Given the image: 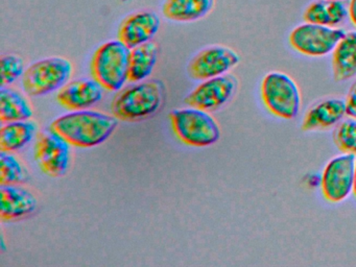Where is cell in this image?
<instances>
[{
  "label": "cell",
  "instance_id": "obj_1",
  "mask_svg": "<svg viewBox=\"0 0 356 267\" xmlns=\"http://www.w3.org/2000/svg\"><path fill=\"white\" fill-rule=\"evenodd\" d=\"M118 119L97 111L80 110L60 116L51 129L76 147H95L104 143L118 127Z\"/></svg>",
  "mask_w": 356,
  "mask_h": 267
},
{
  "label": "cell",
  "instance_id": "obj_2",
  "mask_svg": "<svg viewBox=\"0 0 356 267\" xmlns=\"http://www.w3.org/2000/svg\"><path fill=\"white\" fill-rule=\"evenodd\" d=\"M165 99V86L159 79L139 81L114 97L111 111L122 121H141L155 115Z\"/></svg>",
  "mask_w": 356,
  "mask_h": 267
},
{
  "label": "cell",
  "instance_id": "obj_3",
  "mask_svg": "<svg viewBox=\"0 0 356 267\" xmlns=\"http://www.w3.org/2000/svg\"><path fill=\"white\" fill-rule=\"evenodd\" d=\"M130 51L120 40L106 42L97 48L91 60V73L104 89L118 92L129 81Z\"/></svg>",
  "mask_w": 356,
  "mask_h": 267
},
{
  "label": "cell",
  "instance_id": "obj_4",
  "mask_svg": "<svg viewBox=\"0 0 356 267\" xmlns=\"http://www.w3.org/2000/svg\"><path fill=\"white\" fill-rule=\"evenodd\" d=\"M170 119L175 135L186 145L207 147L220 140V127L207 111L180 108L172 111Z\"/></svg>",
  "mask_w": 356,
  "mask_h": 267
},
{
  "label": "cell",
  "instance_id": "obj_5",
  "mask_svg": "<svg viewBox=\"0 0 356 267\" xmlns=\"http://www.w3.org/2000/svg\"><path fill=\"white\" fill-rule=\"evenodd\" d=\"M261 99L266 110L277 118L291 120L299 114L301 95L297 83L282 72L268 73L261 83Z\"/></svg>",
  "mask_w": 356,
  "mask_h": 267
},
{
  "label": "cell",
  "instance_id": "obj_6",
  "mask_svg": "<svg viewBox=\"0 0 356 267\" xmlns=\"http://www.w3.org/2000/svg\"><path fill=\"white\" fill-rule=\"evenodd\" d=\"M72 71L74 66L67 58H44L28 67L22 75V87L29 95H47L66 85Z\"/></svg>",
  "mask_w": 356,
  "mask_h": 267
},
{
  "label": "cell",
  "instance_id": "obj_7",
  "mask_svg": "<svg viewBox=\"0 0 356 267\" xmlns=\"http://www.w3.org/2000/svg\"><path fill=\"white\" fill-rule=\"evenodd\" d=\"M346 31L337 27L303 23L289 33V42L293 49L312 58H321L332 54Z\"/></svg>",
  "mask_w": 356,
  "mask_h": 267
},
{
  "label": "cell",
  "instance_id": "obj_8",
  "mask_svg": "<svg viewBox=\"0 0 356 267\" xmlns=\"http://www.w3.org/2000/svg\"><path fill=\"white\" fill-rule=\"evenodd\" d=\"M355 156L343 154L331 159L322 173L321 191L331 204L343 202L353 191Z\"/></svg>",
  "mask_w": 356,
  "mask_h": 267
},
{
  "label": "cell",
  "instance_id": "obj_9",
  "mask_svg": "<svg viewBox=\"0 0 356 267\" xmlns=\"http://www.w3.org/2000/svg\"><path fill=\"white\" fill-rule=\"evenodd\" d=\"M35 159L49 177H62L70 162V144L53 129L39 134L35 144Z\"/></svg>",
  "mask_w": 356,
  "mask_h": 267
},
{
  "label": "cell",
  "instance_id": "obj_10",
  "mask_svg": "<svg viewBox=\"0 0 356 267\" xmlns=\"http://www.w3.org/2000/svg\"><path fill=\"white\" fill-rule=\"evenodd\" d=\"M238 81L232 74H224L206 79L185 97V104L200 110H218L236 93Z\"/></svg>",
  "mask_w": 356,
  "mask_h": 267
},
{
  "label": "cell",
  "instance_id": "obj_11",
  "mask_svg": "<svg viewBox=\"0 0 356 267\" xmlns=\"http://www.w3.org/2000/svg\"><path fill=\"white\" fill-rule=\"evenodd\" d=\"M241 62L236 51L226 46H210L193 56L188 65L191 79L206 81L227 74Z\"/></svg>",
  "mask_w": 356,
  "mask_h": 267
},
{
  "label": "cell",
  "instance_id": "obj_12",
  "mask_svg": "<svg viewBox=\"0 0 356 267\" xmlns=\"http://www.w3.org/2000/svg\"><path fill=\"white\" fill-rule=\"evenodd\" d=\"M160 18L151 10L135 13L124 19L118 31V40L130 49L152 41L159 31Z\"/></svg>",
  "mask_w": 356,
  "mask_h": 267
},
{
  "label": "cell",
  "instance_id": "obj_13",
  "mask_svg": "<svg viewBox=\"0 0 356 267\" xmlns=\"http://www.w3.org/2000/svg\"><path fill=\"white\" fill-rule=\"evenodd\" d=\"M38 200L26 188L17 185H0V217L3 221L26 218L36 212Z\"/></svg>",
  "mask_w": 356,
  "mask_h": 267
},
{
  "label": "cell",
  "instance_id": "obj_14",
  "mask_svg": "<svg viewBox=\"0 0 356 267\" xmlns=\"http://www.w3.org/2000/svg\"><path fill=\"white\" fill-rule=\"evenodd\" d=\"M104 96V87L93 79H78L59 90L57 100L67 110L80 111L99 104Z\"/></svg>",
  "mask_w": 356,
  "mask_h": 267
},
{
  "label": "cell",
  "instance_id": "obj_15",
  "mask_svg": "<svg viewBox=\"0 0 356 267\" xmlns=\"http://www.w3.org/2000/svg\"><path fill=\"white\" fill-rule=\"evenodd\" d=\"M346 115L345 100L335 97L318 100L304 115L301 127L304 131H325L337 127Z\"/></svg>",
  "mask_w": 356,
  "mask_h": 267
},
{
  "label": "cell",
  "instance_id": "obj_16",
  "mask_svg": "<svg viewBox=\"0 0 356 267\" xmlns=\"http://www.w3.org/2000/svg\"><path fill=\"white\" fill-rule=\"evenodd\" d=\"M333 77L346 81L356 75V31H348L332 51Z\"/></svg>",
  "mask_w": 356,
  "mask_h": 267
},
{
  "label": "cell",
  "instance_id": "obj_17",
  "mask_svg": "<svg viewBox=\"0 0 356 267\" xmlns=\"http://www.w3.org/2000/svg\"><path fill=\"white\" fill-rule=\"evenodd\" d=\"M214 6V0H165L164 16L177 22H191L205 17Z\"/></svg>",
  "mask_w": 356,
  "mask_h": 267
},
{
  "label": "cell",
  "instance_id": "obj_18",
  "mask_svg": "<svg viewBox=\"0 0 356 267\" xmlns=\"http://www.w3.org/2000/svg\"><path fill=\"white\" fill-rule=\"evenodd\" d=\"M158 51L157 44L152 41L131 49L128 77L130 83L145 81L152 74L157 63Z\"/></svg>",
  "mask_w": 356,
  "mask_h": 267
},
{
  "label": "cell",
  "instance_id": "obj_19",
  "mask_svg": "<svg viewBox=\"0 0 356 267\" xmlns=\"http://www.w3.org/2000/svg\"><path fill=\"white\" fill-rule=\"evenodd\" d=\"M38 131L33 121H14L3 124L0 129V150L15 152L26 147Z\"/></svg>",
  "mask_w": 356,
  "mask_h": 267
},
{
  "label": "cell",
  "instance_id": "obj_20",
  "mask_svg": "<svg viewBox=\"0 0 356 267\" xmlns=\"http://www.w3.org/2000/svg\"><path fill=\"white\" fill-rule=\"evenodd\" d=\"M32 106L19 92L11 88L0 89V121L1 123L29 120L32 118Z\"/></svg>",
  "mask_w": 356,
  "mask_h": 267
},
{
  "label": "cell",
  "instance_id": "obj_21",
  "mask_svg": "<svg viewBox=\"0 0 356 267\" xmlns=\"http://www.w3.org/2000/svg\"><path fill=\"white\" fill-rule=\"evenodd\" d=\"M28 172L11 152H0V185H17L26 181Z\"/></svg>",
  "mask_w": 356,
  "mask_h": 267
},
{
  "label": "cell",
  "instance_id": "obj_22",
  "mask_svg": "<svg viewBox=\"0 0 356 267\" xmlns=\"http://www.w3.org/2000/svg\"><path fill=\"white\" fill-rule=\"evenodd\" d=\"M333 142L343 154L356 156V119H343L333 131Z\"/></svg>",
  "mask_w": 356,
  "mask_h": 267
},
{
  "label": "cell",
  "instance_id": "obj_23",
  "mask_svg": "<svg viewBox=\"0 0 356 267\" xmlns=\"http://www.w3.org/2000/svg\"><path fill=\"white\" fill-rule=\"evenodd\" d=\"M26 72L24 62L19 56L7 54L1 58L0 62V75H1V87L11 85Z\"/></svg>",
  "mask_w": 356,
  "mask_h": 267
},
{
  "label": "cell",
  "instance_id": "obj_24",
  "mask_svg": "<svg viewBox=\"0 0 356 267\" xmlns=\"http://www.w3.org/2000/svg\"><path fill=\"white\" fill-rule=\"evenodd\" d=\"M303 19L307 23L329 26V12L326 0H316L306 6Z\"/></svg>",
  "mask_w": 356,
  "mask_h": 267
},
{
  "label": "cell",
  "instance_id": "obj_25",
  "mask_svg": "<svg viewBox=\"0 0 356 267\" xmlns=\"http://www.w3.org/2000/svg\"><path fill=\"white\" fill-rule=\"evenodd\" d=\"M329 12V26L337 27L347 19L348 8L343 0L327 1Z\"/></svg>",
  "mask_w": 356,
  "mask_h": 267
},
{
  "label": "cell",
  "instance_id": "obj_26",
  "mask_svg": "<svg viewBox=\"0 0 356 267\" xmlns=\"http://www.w3.org/2000/svg\"><path fill=\"white\" fill-rule=\"evenodd\" d=\"M345 102L348 116L356 119V83L350 89Z\"/></svg>",
  "mask_w": 356,
  "mask_h": 267
},
{
  "label": "cell",
  "instance_id": "obj_27",
  "mask_svg": "<svg viewBox=\"0 0 356 267\" xmlns=\"http://www.w3.org/2000/svg\"><path fill=\"white\" fill-rule=\"evenodd\" d=\"M348 15L352 24L356 27V0H350L349 6H348Z\"/></svg>",
  "mask_w": 356,
  "mask_h": 267
},
{
  "label": "cell",
  "instance_id": "obj_28",
  "mask_svg": "<svg viewBox=\"0 0 356 267\" xmlns=\"http://www.w3.org/2000/svg\"><path fill=\"white\" fill-rule=\"evenodd\" d=\"M352 193L354 194L356 198V161H355V171H354V183H353V191Z\"/></svg>",
  "mask_w": 356,
  "mask_h": 267
},
{
  "label": "cell",
  "instance_id": "obj_29",
  "mask_svg": "<svg viewBox=\"0 0 356 267\" xmlns=\"http://www.w3.org/2000/svg\"><path fill=\"white\" fill-rule=\"evenodd\" d=\"M326 1H332V0H326Z\"/></svg>",
  "mask_w": 356,
  "mask_h": 267
}]
</instances>
